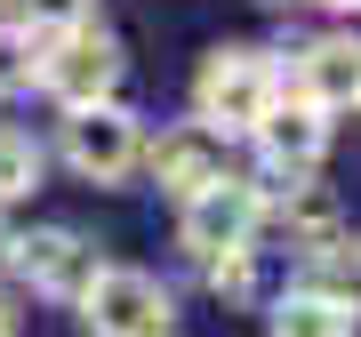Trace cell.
<instances>
[{
  "label": "cell",
  "mask_w": 361,
  "mask_h": 337,
  "mask_svg": "<svg viewBox=\"0 0 361 337\" xmlns=\"http://www.w3.org/2000/svg\"><path fill=\"white\" fill-rule=\"evenodd\" d=\"M281 89L289 80L273 73V56H257V49H209L201 73H193V121H209V129H225V137H249L273 104H281Z\"/></svg>",
  "instance_id": "obj_1"
},
{
  "label": "cell",
  "mask_w": 361,
  "mask_h": 337,
  "mask_svg": "<svg viewBox=\"0 0 361 337\" xmlns=\"http://www.w3.org/2000/svg\"><path fill=\"white\" fill-rule=\"evenodd\" d=\"M121 73H129V56H121V40L113 32H97L89 16H80V25H65V32H49V49H40V89H49L56 104H104L121 89Z\"/></svg>",
  "instance_id": "obj_2"
},
{
  "label": "cell",
  "mask_w": 361,
  "mask_h": 337,
  "mask_svg": "<svg viewBox=\"0 0 361 337\" xmlns=\"http://www.w3.org/2000/svg\"><path fill=\"white\" fill-rule=\"evenodd\" d=\"M73 305L97 337H169V321H177V298L137 265H97Z\"/></svg>",
  "instance_id": "obj_3"
},
{
  "label": "cell",
  "mask_w": 361,
  "mask_h": 337,
  "mask_svg": "<svg viewBox=\"0 0 361 337\" xmlns=\"http://www.w3.org/2000/svg\"><path fill=\"white\" fill-rule=\"evenodd\" d=\"M65 161H73V177H89V185H129L137 161H145V137H137V121L121 113L113 97H104V104H73Z\"/></svg>",
  "instance_id": "obj_4"
},
{
  "label": "cell",
  "mask_w": 361,
  "mask_h": 337,
  "mask_svg": "<svg viewBox=\"0 0 361 337\" xmlns=\"http://www.w3.org/2000/svg\"><path fill=\"white\" fill-rule=\"evenodd\" d=\"M265 225V193L241 177H217L201 193H185V249L193 257H225V249H249Z\"/></svg>",
  "instance_id": "obj_5"
},
{
  "label": "cell",
  "mask_w": 361,
  "mask_h": 337,
  "mask_svg": "<svg viewBox=\"0 0 361 337\" xmlns=\"http://www.w3.org/2000/svg\"><path fill=\"white\" fill-rule=\"evenodd\" d=\"M249 137H257V153H265V185L281 193V185H297V177H313V168H322V153H329V113L281 89V104H273Z\"/></svg>",
  "instance_id": "obj_6"
},
{
  "label": "cell",
  "mask_w": 361,
  "mask_h": 337,
  "mask_svg": "<svg viewBox=\"0 0 361 337\" xmlns=\"http://www.w3.org/2000/svg\"><path fill=\"white\" fill-rule=\"evenodd\" d=\"M8 265L25 273L32 289H49V298H80L97 273V249L73 233V225H40V233H16L8 241Z\"/></svg>",
  "instance_id": "obj_7"
},
{
  "label": "cell",
  "mask_w": 361,
  "mask_h": 337,
  "mask_svg": "<svg viewBox=\"0 0 361 337\" xmlns=\"http://www.w3.org/2000/svg\"><path fill=\"white\" fill-rule=\"evenodd\" d=\"M145 168H153L161 193H201V185L225 177V129H209V121H177V129H161V145L145 153Z\"/></svg>",
  "instance_id": "obj_8"
},
{
  "label": "cell",
  "mask_w": 361,
  "mask_h": 337,
  "mask_svg": "<svg viewBox=\"0 0 361 337\" xmlns=\"http://www.w3.org/2000/svg\"><path fill=\"white\" fill-rule=\"evenodd\" d=\"M297 97L322 113H361V40L353 32H322L297 49Z\"/></svg>",
  "instance_id": "obj_9"
},
{
  "label": "cell",
  "mask_w": 361,
  "mask_h": 337,
  "mask_svg": "<svg viewBox=\"0 0 361 337\" xmlns=\"http://www.w3.org/2000/svg\"><path fill=\"white\" fill-rule=\"evenodd\" d=\"M265 209H281V233H289V249H305V257L345 233V209H337V193H322L313 177H297V185H281V193H265Z\"/></svg>",
  "instance_id": "obj_10"
},
{
  "label": "cell",
  "mask_w": 361,
  "mask_h": 337,
  "mask_svg": "<svg viewBox=\"0 0 361 337\" xmlns=\"http://www.w3.org/2000/svg\"><path fill=\"white\" fill-rule=\"evenodd\" d=\"M273 337H353V313L329 305L322 289H297V298L273 305Z\"/></svg>",
  "instance_id": "obj_11"
},
{
  "label": "cell",
  "mask_w": 361,
  "mask_h": 337,
  "mask_svg": "<svg viewBox=\"0 0 361 337\" xmlns=\"http://www.w3.org/2000/svg\"><path fill=\"white\" fill-rule=\"evenodd\" d=\"M313 289H322L329 305L361 313V241H345V233H337L329 249H313Z\"/></svg>",
  "instance_id": "obj_12"
},
{
  "label": "cell",
  "mask_w": 361,
  "mask_h": 337,
  "mask_svg": "<svg viewBox=\"0 0 361 337\" xmlns=\"http://www.w3.org/2000/svg\"><path fill=\"white\" fill-rule=\"evenodd\" d=\"M40 185V145L25 129H0V201H25Z\"/></svg>",
  "instance_id": "obj_13"
},
{
  "label": "cell",
  "mask_w": 361,
  "mask_h": 337,
  "mask_svg": "<svg viewBox=\"0 0 361 337\" xmlns=\"http://www.w3.org/2000/svg\"><path fill=\"white\" fill-rule=\"evenodd\" d=\"M32 73H40V40H32V25H0V97L32 89Z\"/></svg>",
  "instance_id": "obj_14"
},
{
  "label": "cell",
  "mask_w": 361,
  "mask_h": 337,
  "mask_svg": "<svg viewBox=\"0 0 361 337\" xmlns=\"http://www.w3.org/2000/svg\"><path fill=\"white\" fill-rule=\"evenodd\" d=\"M16 8H25L32 32H65V25H80V16L97 8V0H16Z\"/></svg>",
  "instance_id": "obj_15"
},
{
  "label": "cell",
  "mask_w": 361,
  "mask_h": 337,
  "mask_svg": "<svg viewBox=\"0 0 361 337\" xmlns=\"http://www.w3.org/2000/svg\"><path fill=\"white\" fill-rule=\"evenodd\" d=\"M25 321H16V298H0V337H16Z\"/></svg>",
  "instance_id": "obj_16"
},
{
  "label": "cell",
  "mask_w": 361,
  "mask_h": 337,
  "mask_svg": "<svg viewBox=\"0 0 361 337\" xmlns=\"http://www.w3.org/2000/svg\"><path fill=\"white\" fill-rule=\"evenodd\" d=\"M322 8H337V16H353V8H361V0H322Z\"/></svg>",
  "instance_id": "obj_17"
}]
</instances>
